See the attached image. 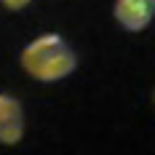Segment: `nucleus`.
Segmentation results:
<instances>
[{
  "label": "nucleus",
  "instance_id": "1",
  "mask_svg": "<svg viewBox=\"0 0 155 155\" xmlns=\"http://www.w3.org/2000/svg\"><path fill=\"white\" fill-rule=\"evenodd\" d=\"M19 62H21V70L30 78L40 80V83H54V80L67 78L75 70L78 56L67 46V40L62 35L48 32V35H40V38H35L32 43L24 46Z\"/></svg>",
  "mask_w": 155,
  "mask_h": 155
},
{
  "label": "nucleus",
  "instance_id": "2",
  "mask_svg": "<svg viewBox=\"0 0 155 155\" xmlns=\"http://www.w3.org/2000/svg\"><path fill=\"white\" fill-rule=\"evenodd\" d=\"M115 19L123 30L139 32L155 19V0H115Z\"/></svg>",
  "mask_w": 155,
  "mask_h": 155
},
{
  "label": "nucleus",
  "instance_id": "3",
  "mask_svg": "<svg viewBox=\"0 0 155 155\" xmlns=\"http://www.w3.org/2000/svg\"><path fill=\"white\" fill-rule=\"evenodd\" d=\"M24 137V110L11 94H0V144H16Z\"/></svg>",
  "mask_w": 155,
  "mask_h": 155
},
{
  "label": "nucleus",
  "instance_id": "4",
  "mask_svg": "<svg viewBox=\"0 0 155 155\" xmlns=\"http://www.w3.org/2000/svg\"><path fill=\"white\" fill-rule=\"evenodd\" d=\"M0 3H3V5H5L8 11H21L24 5H30L32 0H0Z\"/></svg>",
  "mask_w": 155,
  "mask_h": 155
}]
</instances>
